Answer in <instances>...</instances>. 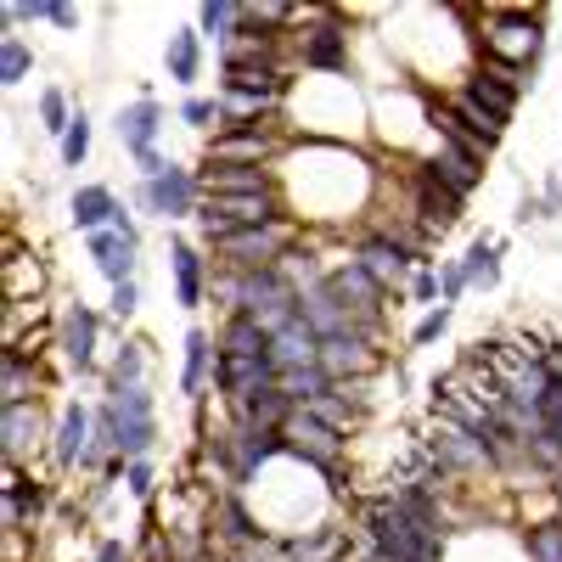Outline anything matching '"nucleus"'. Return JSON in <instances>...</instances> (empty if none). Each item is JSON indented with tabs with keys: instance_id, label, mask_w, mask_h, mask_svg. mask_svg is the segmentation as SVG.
Wrapping results in <instances>:
<instances>
[{
	"instance_id": "obj_1",
	"label": "nucleus",
	"mask_w": 562,
	"mask_h": 562,
	"mask_svg": "<svg viewBox=\"0 0 562 562\" xmlns=\"http://www.w3.org/2000/svg\"><path fill=\"white\" fill-rule=\"evenodd\" d=\"M479 34H473V57H490V63H506V68H524L535 79L540 57H546V7H484L473 12Z\"/></svg>"
},
{
	"instance_id": "obj_2",
	"label": "nucleus",
	"mask_w": 562,
	"mask_h": 562,
	"mask_svg": "<svg viewBox=\"0 0 562 562\" xmlns=\"http://www.w3.org/2000/svg\"><path fill=\"white\" fill-rule=\"evenodd\" d=\"M422 450L434 456V467L456 484V490H473V484H495V461L484 450L479 434H467L461 422H450L445 411H428L422 422Z\"/></svg>"
},
{
	"instance_id": "obj_3",
	"label": "nucleus",
	"mask_w": 562,
	"mask_h": 562,
	"mask_svg": "<svg viewBox=\"0 0 562 562\" xmlns=\"http://www.w3.org/2000/svg\"><path fill=\"white\" fill-rule=\"evenodd\" d=\"M355 63V29H349V12L338 7H315L299 34H293V68L315 74V79H344Z\"/></svg>"
},
{
	"instance_id": "obj_4",
	"label": "nucleus",
	"mask_w": 562,
	"mask_h": 562,
	"mask_svg": "<svg viewBox=\"0 0 562 562\" xmlns=\"http://www.w3.org/2000/svg\"><path fill=\"white\" fill-rule=\"evenodd\" d=\"M130 209L153 214V220H164V225L175 231V225H186V220H198V209H203V175L186 169V164H169V169L153 175V180H135Z\"/></svg>"
},
{
	"instance_id": "obj_5",
	"label": "nucleus",
	"mask_w": 562,
	"mask_h": 562,
	"mask_svg": "<svg viewBox=\"0 0 562 562\" xmlns=\"http://www.w3.org/2000/svg\"><path fill=\"white\" fill-rule=\"evenodd\" d=\"M52 349L63 360V371L74 378H102V310H90L85 299H68L57 310V326H52Z\"/></svg>"
},
{
	"instance_id": "obj_6",
	"label": "nucleus",
	"mask_w": 562,
	"mask_h": 562,
	"mask_svg": "<svg viewBox=\"0 0 562 562\" xmlns=\"http://www.w3.org/2000/svg\"><path fill=\"white\" fill-rule=\"evenodd\" d=\"M288 220V203H281V192H265V198H203L198 209V243L214 248L220 237H237V231H259V225H276Z\"/></svg>"
},
{
	"instance_id": "obj_7",
	"label": "nucleus",
	"mask_w": 562,
	"mask_h": 562,
	"mask_svg": "<svg viewBox=\"0 0 562 562\" xmlns=\"http://www.w3.org/2000/svg\"><path fill=\"white\" fill-rule=\"evenodd\" d=\"M400 175H405V220H416L422 231H434V237H445V231H456L461 225V198L450 192V186L422 164V158H400Z\"/></svg>"
},
{
	"instance_id": "obj_8",
	"label": "nucleus",
	"mask_w": 562,
	"mask_h": 562,
	"mask_svg": "<svg viewBox=\"0 0 562 562\" xmlns=\"http://www.w3.org/2000/svg\"><path fill=\"white\" fill-rule=\"evenodd\" d=\"M349 254L366 265V276L378 281L383 293L405 299V281L416 276V254L394 237V231H383V225H360V231H355V243H349Z\"/></svg>"
},
{
	"instance_id": "obj_9",
	"label": "nucleus",
	"mask_w": 562,
	"mask_h": 562,
	"mask_svg": "<svg viewBox=\"0 0 562 562\" xmlns=\"http://www.w3.org/2000/svg\"><path fill=\"white\" fill-rule=\"evenodd\" d=\"M52 428L57 416H45V400L0 405V456H7V467H34V456L52 450Z\"/></svg>"
},
{
	"instance_id": "obj_10",
	"label": "nucleus",
	"mask_w": 562,
	"mask_h": 562,
	"mask_svg": "<svg viewBox=\"0 0 562 562\" xmlns=\"http://www.w3.org/2000/svg\"><path fill=\"white\" fill-rule=\"evenodd\" d=\"M164 254H169L164 265H169L175 304H180L186 315H198V310L209 304V288H214V259H209V248H203V243H192V237H180V231H169Z\"/></svg>"
},
{
	"instance_id": "obj_11",
	"label": "nucleus",
	"mask_w": 562,
	"mask_h": 562,
	"mask_svg": "<svg viewBox=\"0 0 562 562\" xmlns=\"http://www.w3.org/2000/svg\"><path fill=\"white\" fill-rule=\"evenodd\" d=\"M90 456H97V405H85V400H63L45 461H52L57 473H85Z\"/></svg>"
},
{
	"instance_id": "obj_12",
	"label": "nucleus",
	"mask_w": 562,
	"mask_h": 562,
	"mask_svg": "<svg viewBox=\"0 0 562 562\" xmlns=\"http://www.w3.org/2000/svg\"><path fill=\"white\" fill-rule=\"evenodd\" d=\"M119 416V450L124 461H140V456H153L164 428H158V400L153 389H119V394H102Z\"/></svg>"
},
{
	"instance_id": "obj_13",
	"label": "nucleus",
	"mask_w": 562,
	"mask_h": 562,
	"mask_svg": "<svg viewBox=\"0 0 562 562\" xmlns=\"http://www.w3.org/2000/svg\"><path fill=\"white\" fill-rule=\"evenodd\" d=\"M270 557L276 562H355L360 557V535H355L349 518H338V524H321V529H304V535L270 540Z\"/></svg>"
},
{
	"instance_id": "obj_14",
	"label": "nucleus",
	"mask_w": 562,
	"mask_h": 562,
	"mask_svg": "<svg viewBox=\"0 0 562 562\" xmlns=\"http://www.w3.org/2000/svg\"><path fill=\"white\" fill-rule=\"evenodd\" d=\"M383 366H389V355L371 338H326L321 344V371L333 378V389H360V383L378 378Z\"/></svg>"
},
{
	"instance_id": "obj_15",
	"label": "nucleus",
	"mask_w": 562,
	"mask_h": 562,
	"mask_svg": "<svg viewBox=\"0 0 562 562\" xmlns=\"http://www.w3.org/2000/svg\"><path fill=\"white\" fill-rule=\"evenodd\" d=\"M52 512V484L34 479V467H7V535H34Z\"/></svg>"
},
{
	"instance_id": "obj_16",
	"label": "nucleus",
	"mask_w": 562,
	"mask_h": 562,
	"mask_svg": "<svg viewBox=\"0 0 562 562\" xmlns=\"http://www.w3.org/2000/svg\"><path fill=\"white\" fill-rule=\"evenodd\" d=\"M214 366H220V344L209 326H186L180 338V394L192 405H209L214 394Z\"/></svg>"
},
{
	"instance_id": "obj_17",
	"label": "nucleus",
	"mask_w": 562,
	"mask_h": 562,
	"mask_svg": "<svg viewBox=\"0 0 562 562\" xmlns=\"http://www.w3.org/2000/svg\"><path fill=\"white\" fill-rule=\"evenodd\" d=\"M422 164H428L461 203L484 186V158L467 153V147H456V140H445V135H434V130H428V158H422Z\"/></svg>"
},
{
	"instance_id": "obj_18",
	"label": "nucleus",
	"mask_w": 562,
	"mask_h": 562,
	"mask_svg": "<svg viewBox=\"0 0 562 562\" xmlns=\"http://www.w3.org/2000/svg\"><path fill=\"white\" fill-rule=\"evenodd\" d=\"M45 400V355L40 349H0V405Z\"/></svg>"
},
{
	"instance_id": "obj_19",
	"label": "nucleus",
	"mask_w": 562,
	"mask_h": 562,
	"mask_svg": "<svg viewBox=\"0 0 562 562\" xmlns=\"http://www.w3.org/2000/svg\"><path fill=\"white\" fill-rule=\"evenodd\" d=\"M164 102H153V97H135V102H124L119 108V119H113V135H119V147H124V158H140V153H153L158 147V135H164Z\"/></svg>"
},
{
	"instance_id": "obj_20",
	"label": "nucleus",
	"mask_w": 562,
	"mask_h": 562,
	"mask_svg": "<svg viewBox=\"0 0 562 562\" xmlns=\"http://www.w3.org/2000/svg\"><path fill=\"white\" fill-rule=\"evenodd\" d=\"M119 192L113 186H102V180H85V186H74V198H68V220H74V231L79 237H97V231H108L113 220H119Z\"/></svg>"
},
{
	"instance_id": "obj_21",
	"label": "nucleus",
	"mask_w": 562,
	"mask_h": 562,
	"mask_svg": "<svg viewBox=\"0 0 562 562\" xmlns=\"http://www.w3.org/2000/svg\"><path fill=\"white\" fill-rule=\"evenodd\" d=\"M85 254H90V270H97L108 288L135 281V270H140V248H130L119 231H97V237H85Z\"/></svg>"
},
{
	"instance_id": "obj_22",
	"label": "nucleus",
	"mask_w": 562,
	"mask_h": 562,
	"mask_svg": "<svg viewBox=\"0 0 562 562\" xmlns=\"http://www.w3.org/2000/svg\"><path fill=\"white\" fill-rule=\"evenodd\" d=\"M164 74H169V85H180L186 97H192V85L203 79V34H198V23L169 29V40H164Z\"/></svg>"
},
{
	"instance_id": "obj_23",
	"label": "nucleus",
	"mask_w": 562,
	"mask_h": 562,
	"mask_svg": "<svg viewBox=\"0 0 562 562\" xmlns=\"http://www.w3.org/2000/svg\"><path fill=\"white\" fill-rule=\"evenodd\" d=\"M153 344L147 338H124L102 371V394H119V389H153Z\"/></svg>"
},
{
	"instance_id": "obj_24",
	"label": "nucleus",
	"mask_w": 562,
	"mask_h": 562,
	"mask_svg": "<svg viewBox=\"0 0 562 562\" xmlns=\"http://www.w3.org/2000/svg\"><path fill=\"white\" fill-rule=\"evenodd\" d=\"M270 366H276V378L281 371H304V366H321V338L310 333V321H288L281 333L270 338Z\"/></svg>"
},
{
	"instance_id": "obj_25",
	"label": "nucleus",
	"mask_w": 562,
	"mask_h": 562,
	"mask_svg": "<svg viewBox=\"0 0 562 562\" xmlns=\"http://www.w3.org/2000/svg\"><path fill=\"white\" fill-rule=\"evenodd\" d=\"M0 281H7V304H45V259L40 254H12L7 248Z\"/></svg>"
},
{
	"instance_id": "obj_26",
	"label": "nucleus",
	"mask_w": 562,
	"mask_h": 562,
	"mask_svg": "<svg viewBox=\"0 0 562 562\" xmlns=\"http://www.w3.org/2000/svg\"><path fill=\"white\" fill-rule=\"evenodd\" d=\"M214 344H220V355H237V360H270V333L254 315H225L214 326Z\"/></svg>"
},
{
	"instance_id": "obj_27",
	"label": "nucleus",
	"mask_w": 562,
	"mask_h": 562,
	"mask_svg": "<svg viewBox=\"0 0 562 562\" xmlns=\"http://www.w3.org/2000/svg\"><path fill=\"white\" fill-rule=\"evenodd\" d=\"M467 288L473 293H495L501 288V237H473V248L461 254Z\"/></svg>"
},
{
	"instance_id": "obj_28",
	"label": "nucleus",
	"mask_w": 562,
	"mask_h": 562,
	"mask_svg": "<svg viewBox=\"0 0 562 562\" xmlns=\"http://www.w3.org/2000/svg\"><path fill=\"white\" fill-rule=\"evenodd\" d=\"M198 34L225 52V45L243 34V0H203L198 7Z\"/></svg>"
},
{
	"instance_id": "obj_29",
	"label": "nucleus",
	"mask_w": 562,
	"mask_h": 562,
	"mask_svg": "<svg viewBox=\"0 0 562 562\" xmlns=\"http://www.w3.org/2000/svg\"><path fill=\"white\" fill-rule=\"evenodd\" d=\"M34 119H40V130L52 135V140H63V135H68V124L79 119V102L68 97L63 85H45L40 97H34Z\"/></svg>"
},
{
	"instance_id": "obj_30",
	"label": "nucleus",
	"mask_w": 562,
	"mask_h": 562,
	"mask_svg": "<svg viewBox=\"0 0 562 562\" xmlns=\"http://www.w3.org/2000/svg\"><path fill=\"white\" fill-rule=\"evenodd\" d=\"M518 540H524V557H529V562H562V518H557V512L524 524Z\"/></svg>"
},
{
	"instance_id": "obj_31",
	"label": "nucleus",
	"mask_w": 562,
	"mask_h": 562,
	"mask_svg": "<svg viewBox=\"0 0 562 562\" xmlns=\"http://www.w3.org/2000/svg\"><path fill=\"white\" fill-rule=\"evenodd\" d=\"M29 74H34V45L23 34H0V85L18 90Z\"/></svg>"
},
{
	"instance_id": "obj_32",
	"label": "nucleus",
	"mask_w": 562,
	"mask_h": 562,
	"mask_svg": "<svg viewBox=\"0 0 562 562\" xmlns=\"http://www.w3.org/2000/svg\"><path fill=\"white\" fill-rule=\"evenodd\" d=\"M276 383H281V394H288L299 411H304V405H315L321 394H333V378H326L321 366H304V371H281Z\"/></svg>"
},
{
	"instance_id": "obj_33",
	"label": "nucleus",
	"mask_w": 562,
	"mask_h": 562,
	"mask_svg": "<svg viewBox=\"0 0 562 562\" xmlns=\"http://www.w3.org/2000/svg\"><path fill=\"white\" fill-rule=\"evenodd\" d=\"M90 140H97V124H90V113L79 108V119L68 124V135L57 140V158H63V169H85V158H90Z\"/></svg>"
},
{
	"instance_id": "obj_34",
	"label": "nucleus",
	"mask_w": 562,
	"mask_h": 562,
	"mask_svg": "<svg viewBox=\"0 0 562 562\" xmlns=\"http://www.w3.org/2000/svg\"><path fill=\"white\" fill-rule=\"evenodd\" d=\"M175 119H180L186 130H198V135L209 140V135L220 130V102H214V97H186V102L175 108Z\"/></svg>"
},
{
	"instance_id": "obj_35",
	"label": "nucleus",
	"mask_w": 562,
	"mask_h": 562,
	"mask_svg": "<svg viewBox=\"0 0 562 562\" xmlns=\"http://www.w3.org/2000/svg\"><path fill=\"white\" fill-rule=\"evenodd\" d=\"M450 321H456V304H434L428 315L411 326V349H434V344L450 333Z\"/></svg>"
},
{
	"instance_id": "obj_36",
	"label": "nucleus",
	"mask_w": 562,
	"mask_h": 562,
	"mask_svg": "<svg viewBox=\"0 0 562 562\" xmlns=\"http://www.w3.org/2000/svg\"><path fill=\"white\" fill-rule=\"evenodd\" d=\"M405 299H411V304H428V310L445 304V299H439V265H416V276L405 281Z\"/></svg>"
},
{
	"instance_id": "obj_37",
	"label": "nucleus",
	"mask_w": 562,
	"mask_h": 562,
	"mask_svg": "<svg viewBox=\"0 0 562 562\" xmlns=\"http://www.w3.org/2000/svg\"><path fill=\"white\" fill-rule=\"evenodd\" d=\"M153 484H158V467H153V456L124 461V490H130L135 501H153Z\"/></svg>"
},
{
	"instance_id": "obj_38",
	"label": "nucleus",
	"mask_w": 562,
	"mask_h": 562,
	"mask_svg": "<svg viewBox=\"0 0 562 562\" xmlns=\"http://www.w3.org/2000/svg\"><path fill=\"white\" fill-rule=\"evenodd\" d=\"M135 310H140V276L135 281H119V288L108 293V321H135Z\"/></svg>"
},
{
	"instance_id": "obj_39",
	"label": "nucleus",
	"mask_w": 562,
	"mask_h": 562,
	"mask_svg": "<svg viewBox=\"0 0 562 562\" xmlns=\"http://www.w3.org/2000/svg\"><path fill=\"white\" fill-rule=\"evenodd\" d=\"M467 293H473V288H467L461 259H439V299H445V304H461Z\"/></svg>"
},
{
	"instance_id": "obj_40",
	"label": "nucleus",
	"mask_w": 562,
	"mask_h": 562,
	"mask_svg": "<svg viewBox=\"0 0 562 562\" xmlns=\"http://www.w3.org/2000/svg\"><path fill=\"white\" fill-rule=\"evenodd\" d=\"M108 231H119V237H124V243H130V248H140V220H135V209H130V203H124V209H119V220H113V225H108Z\"/></svg>"
},
{
	"instance_id": "obj_41",
	"label": "nucleus",
	"mask_w": 562,
	"mask_h": 562,
	"mask_svg": "<svg viewBox=\"0 0 562 562\" xmlns=\"http://www.w3.org/2000/svg\"><path fill=\"white\" fill-rule=\"evenodd\" d=\"M540 422H546V428H562V383L546 389V400H540Z\"/></svg>"
},
{
	"instance_id": "obj_42",
	"label": "nucleus",
	"mask_w": 562,
	"mask_h": 562,
	"mask_svg": "<svg viewBox=\"0 0 562 562\" xmlns=\"http://www.w3.org/2000/svg\"><path fill=\"white\" fill-rule=\"evenodd\" d=\"M45 23L74 34V29H79V12H74V7H63V0H45Z\"/></svg>"
},
{
	"instance_id": "obj_43",
	"label": "nucleus",
	"mask_w": 562,
	"mask_h": 562,
	"mask_svg": "<svg viewBox=\"0 0 562 562\" xmlns=\"http://www.w3.org/2000/svg\"><path fill=\"white\" fill-rule=\"evenodd\" d=\"M90 562H135V551H130L124 540H102V546H97V557H90Z\"/></svg>"
},
{
	"instance_id": "obj_44",
	"label": "nucleus",
	"mask_w": 562,
	"mask_h": 562,
	"mask_svg": "<svg viewBox=\"0 0 562 562\" xmlns=\"http://www.w3.org/2000/svg\"><path fill=\"white\" fill-rule=\"evenodd\" d=\"M546 371H551V383H562V338L546 344Z\"/></svg>"
},
{
	"instance_id": "obj_45",
	"label": "nucleus",
	"mask_w": 562,
	"mask_h": 562,
	"mask_svg": "<svg viewBox=\"0 0 562 562\" xmlns=\"http://www.w3.org/2000/svg\"><path fill=\"white\" fill-rule=\"evenodd\" d=\"M546 495H551V512H557V518H562V473L546 484Z\"/></svg>"
}]
</instances>
